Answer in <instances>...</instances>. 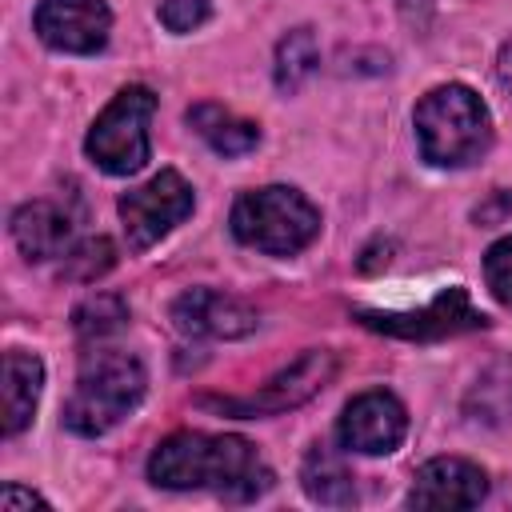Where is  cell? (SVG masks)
Masks as SVG:
<instances>
[{
  "instance_id": "obj_22",
  "label": "cell",
  "mask_w": 512,
  "mask_h": 512,
  "mask_svg": "<svg viewBox=\"0 0 512 512\" xmlns=\"http://www.w3.org/2000/svg\"><path fill=\"white\" fill-rule=\"evenodd\" d=\"M0 508H4V512L44 508V496H36V492H28V488H20V484H4V492H0Z\"/></svg>"
},
{
  "instance_id": "obj_7",
  "label": "cell",
  "mask_w": 512,
  "mask_h": 512,
  "mask_svg": "<svg viewBox=\"0 0 512 512\" xmlns=\"http://www.w3.org/2000/svg\"><path fill=\"white\" fill-rule=\"evenodd\" d=\"M192 204H196L192 184L172 168H164L148 184L124 192L120 196V220H124L128 248H136V252L152 248L160 236H168L192 212Z\"/></svg>"
},
{
  "instance_id": "obj_9",
  "label": "cell",
  "mask_w": 512,
  "mask_h": 512,
  "mask_svg": "<svg viewBox=\"0 0 512 512\" xmlns=\"http://www.w3.org/2000/svg\"><path fill=\"white\" fill-rule=\"evenodd\" d=\"M32 28L56 52L92 56L108 44L112 12L104 0H40L32 12Z\"/></svg>"
},
{
  "instance_id": "obj_5",
  "label": "cell",
  "mask_w": 512,
  "mask_h": 512,
  "mask_svg": "<svg viewBox=\"0 0 512 512\" xmlns=\"http://www.w3.org/2000/svg\"><path fill=\"white\" fill-rule=\"evenodd\" d=\"M156 112V96L144 84H128L112 96V104L96 116V124L88 128L84 152L92 156L96 168H104L108 176H132L148 164L152 144H148V124Z\"/></svg>"
},
{
  "instance_id": "obj_18",
  "label": "cell",
  "mask_w": 512,
  "mask_h": 512,
  "mask_svg": "<svg viewBox=\"0 0 512 512\" xmlns=\"http://www.w3.org/2000/svg\"><path fill=\"white\" fill-rule=\"evenodd\" d=\"M124 320H128L124 300H120V296H104V292H100V296H88V300H84V304L72 312L76 332H80V336H88V340H92V336L100 340V336L116 332Z\"/></svg>"
},
{
  "instance_id": "obj_10",
  "label": "cell",
  "mask_w": 512,
  "mask_h": 512,
  "mask_svg": "<svg viewBox=\"0 0 512 512\" xmlns=\"http://www.w3.org/2000/svg\"><path fill=\"white\" fill-rule=\"evenodd\" d=\"M360 320L376 332L388 336H408V340H440L452 332H468V328H484L488 316L472 308L464 288H448L440 292L428 308L420 312H360Z\"/></svg>"
},
{
  "instance_id": "obj_13",
  "label": "cell",
  "mask_w": 512,
  "mask_h": 512,
  "mask_svg": "<svg viewBox=\"0 0 512 512\" xmlns=\"http://www.w3.org/2000/svg\"><path fill=\"white\" fill-rule=\"evenodd\" d=\"M12 240L28 260L68 256L72 248V216L52 200H28L12 212Z\"/></svg>"
},
{
  "instance_id": "obj_23",
  "label": "cell",
  "mask_w": 512,
  "mask_h": 512,
  "mask_svg": "<svg viewBox=\"0 0 512 512\" xmlns=\"http://www.w3.org/2000/svg\"><path fill=\"white\" fill-rule=\"evenodd\" d=\"M496 80L512 92V40L500 48V56H496Z\"/></svg>"
},
{
  "instance_id": "obj_4",
  "label": "cell",
  "mask_w": 512,
  "mask_h": 512,
  "mask_svg": "<svg viewBox=\"0 0 512 512\" xmlns=\"http://www.w3.org/2000/svg\"><path fill=\"white\" fill-rule=\"evenodd\" d=\"M316 232H320V212L296 188L268 184V188L244 192L232 204V236L268 256H292L308 248Z\"/></svg>"
},
{
  "instance_id": "obj_15",
  "label": "cell",
  "mask_w": 512,
  "mask_h": 512,
  "mask_svg": "<svg viewBox=\"0 0 512 512\" xmlns=\"http://www.w3.org/2000/svg\"><path fill=\"white\" fill-rule=\"evenodd\" d=\"M188 124L196 128V136H204L220 156H244L260 144V128L252 120H240L236 112L220 108V104H192L188 108Z\"/></svg>"
},
{
  "instance_id": "obj_1",
  "label": "cell",
  "mask_w": 512,
  "mask_h": 512,
  "mask_svg": "<svg viewBox=\"0 0 512 512\" xmlns=\"http://www.w3.org/2000/svg\"><path fill=\"white\" fill-rule=\"evenodd\" d=\"M148 480L172 492L212 488L224 500H252L272 488V468L240 436L176 432L148 456Z\"/></svg>"
},
{
  "instance_id": "obj_3",
  "label": "cell",
  "mask_w": 512,
  "mask_h": 512,
  "mask_svg": "<svg viewBox=\"0 0 512 512\" xmlns=\"http://www.w3.org/2000/svg\"><path fill=\"white\" fill-rule=\"evenodd\" d=\"M412 124H416L420 156L436 168H464L480 160L492 144V116L468 84L432 88L416 104Z\"/></svg>"
},
{
  "instance_id": "obj_2",
  "label": "cell",
  "mask_w": 512,
  "mask_h": 512,
  "mask_svg": "<svg viewBox=\"0 0 512 512\" xmlns=\"http://www.w3.org/2000/svg\"><path fill=\"white\" fill-rule=\"evenodd\" d=\"M144 364L120 348H92L80 360L76 388L64 404V424L76 436H104L144 400Z\"/></svg>"
},
{
  "instance_id": "obj_11",
  "label": "cell",
  "mask_w": 512,
  "mask_h": 512,
  "mask_svg": "<svg viewBox=\"0 0 512 512\" xmlns=\"http://www.w3.org/2000/svg\"><path fill=\"white\" fill-rule=\"evenodd\" d=\"M488 496V476L480 464L460 460V456H436L420 464L408 504L412 508H476Z\"/></svg>"
},
{
  "instance_id": "obj_17",
  "label": "cell",
  "mask_w": 512,
  "mask_h": 512,
  "mask_svg": "<svg viewBox=\"0 0 512 512\" xmlns=\"http://www.w3.org/2000/svg\"><path fill=\"white\" fill-rule=\"evenodd\" d=\"M316 36L308 32V28H296V32H288L284 40H280V48H276V84L284 88V92H296L304 80H308V72L316 68Z\"/></svg>"
},
{
  "instance_id": "obj_20",
  "label": "cell",
  "mask_w": 512,
  "mask_h": 512,
  "mask_svg": "<svg viewBox=\"0 0 512 512\" xmlns=\"http://www.w3.org/2000/svg\"><path fill=\"white\" fill-rule=\"evenodd\" d=\"M484 280H488L492 296L512 308V236L496 240V244L484 252Z\"/></svg>"
},
{
  "instance_id": "obj_12",
  "label": "cell",
  "mask_w": 512,
  "mask_h": 512,
  "mask_svg": "<svg viewBox=\"0 0 512 512\" xmlns=\"http://www.w3.org/2000/svg\"><path fill=\"white\" fill-rule=\"evenodd\" d=\"M172 324L184 336H212V340H236L256 328V308H248L236 296L212 292V288H188L172 300Z\"/></svg>"
},
{
  "instance_id": "obj_14",
  "label": "cell",
  "mask_w": 512,
  "mask_h": 512,
  "mask_svg": "<svg viewBox=\"0 0 512 512\" xmlns=\"http://www.w3.org/2000/svg\"><path fill=\"white\" fill-rule=\"evenodd\" d=\"M40 388H44V364L28 352H8L4 356V432L8 436L32 424Z\"/></svg>"
},
{
  "instance_id": "obj_8",
  "label": "cell",
  "mask_w": 512,
  "mask_h": 512,
  "mask_svg": "<svg viewBox=\"0 0 512 512\" xmlns=\"http://www.w3.org/2000/svg\"><path fill=\"white\" fill-rule=\"evenodd\" d=\"M336 436H340V444L348 452L388 456L408 436V412L392 392L372 388V392H360V396L348 400V408H344V416L336 424Z\"/></svg>"
},
{
  "instance_id": "obj_21",
  "label": "cell",
  "mask_w": 512,
  "mask_h": 512,
  "mask_svg": "<svg viewBox=\"0 0 512 512\" xmlns=\"http://www.w3.org/2000/svg\"><path fill=\"white\" fill-rule=\"evenodd\" d=\"M208 16H212V4L208 0H164L160 4V24L168 32H192Z\"/></svg>"
},
{
  "instance_id": "obj_19",
  "label": "cell",
  "mask_w": 512,
  "mask_h": 512,
  "mask_svg": "<svg viewBox=\"0 0 512 512\" xmlns=\"http://www.w3.org/2000/svg\"><path fill=\"white\" fill-rule=\"evenodd\" d=\"M112 260H116V248H112V240H104V236H96V240H84L80 248H68V256H64V276L68 280H96V276H104L108 268H112Z\"/></svg>"
},
{
  "instance_id": "obj_16",
  "label": "cell",
  "mask_w": 512,
  "mask_h": 512,
  "mask_svg": "<svg viewBox=\"0 0 512 512\" xmlns=\"http://www.w3.org/2000/svg\"><path fill=\"white\" fill-rule=\"evenodd\" d=\"M300 480H304V492H308L316 504L340 508V504H352V500H356V484H352L348 464H344L332 448H324V444H316V448L304 456Z\"/></svg>"
},
{
  "instance_id": "obj_6",
  "label": "cell",
  "mask_w": 512,
  "mask_h": 512,
  "mask_svg": "<svg viewBox=\"0 0 512 512\" xmlns=\"http://www.w3.org/2000/svg\"><path fill=\"white\" fill-rule=\"evenodd\" d=\"M332 376H336V356L324 352V348H308L284 372H276L268 384H260L252 396H204L200 404L204 408H216V412H228V416L256 420V416L288 412V408L312 400Z\"/></svg>"
}]
</instances>
